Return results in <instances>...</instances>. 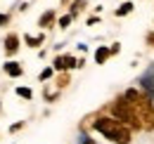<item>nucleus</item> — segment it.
Wrapping results in <instances>:
<instances>
[{"label": "nucleus", "instance_id": "aec40b11", "mask_svg": "<svg viewBox=\"0 0 154 144\" xmlns=\"http://www.w3.org/2000/svg\"><path fill=\"white\" fill-rule=\"evenodd\" d=\"M97 21H100V17H90V19H88V26H95Z\"/></svg>", "mask_w": 154, "mask_h": 144}, {"label": "nucleus", "instance_id": "20e7f679", "mask_svg": "<svg viewBox=\"0 0 154 144\" xmlns=\"http://www.w3.org/2000/svg\"><path fill=\"white\" fill-rule=\"evenodd\" d=\"M76 64H78V59L74 54H57L55 62H52V69L57 73H69L71 69H76Z\"/></svg>", "mask_w": 154, "mask_h": 144}, {"label": "nucleus", "instance_id": "dca6fc26", "mask_svg": "<svg viewBox=\"0 0 154 144\" xmlns=\"http://www.w3.org/2000/svg\"><path fill=\"white\" fill-rule=\"evenodd\" d=\"M7 24H10V14H2L0 12V26H7Z\"/></svg>", "mask_w": 154, "mask_h": 144}, {"label": "nucleus", "instance_id": "9d476101", "mask_svg": "<svg viewBox=\"0 0 154 144\" xmlns=\"http://www.w3.org/2000/svg\"><path fill=\"white\" fill-rule=\"evenodd\" d=\"M131 12H133V2H131V0H128V2H121V5H119V7H116V17H126V14H131Z\"/></svg>", "mask_w": 154, "mask_h": 144}, {"label": "nucleus", "instance_id": "4be33fe9", "mask_svg": "<svg viewBox=\"0 0 154 144\" xmlns=\"http://www.w3.org/2000/svg\"><path fill=\"white\" fill-rule=\"evenodd\" d=\"M69 2H71V0H62V5H69Z\"/></svg>", "mask_w": 154, "mask_h": 144}, {"label": "nucleus", "instance_id": "9b49d317", "mask_svg": "<svg viewBox=\"0 0 154 144\" xmlns=\"http://www.w3.org/2000/svg\"><path fill=\"white\" fill-rule=\"evenodd\" d=\"M55 83H57V90H64V88H66V85L71 83V76H69V73H59Z\"/></svg>", "mask_w": 154, "mask_h": 144}, {"label": "nucleus", "instance_id": "39448f33", "mask_svg": "<svg viewBox=\"0 0 154 144\" xmlns=\"http://www.w3.org/2000/svg\"><path fill=\"white\" fill-rule=\"evenodd\" d=\"M21 43V38L17 36V33H7V38H5V43H2V45H5V54H7V57H14V54L19 52V45Z\"/></svg>", "mask_w": 154, "mask_h": 144}, {"label": "nucleus", "instance_id": "4468645a", "mask_svg": "<svg viewBox=\"0 0 154 144\" xmlns=\"http://www.w3.org/2000/svg\"><path fill=\"white\" fill-rule=\"evenodd\" d=\"M71 21H74V17H71V14H64V17L57 19V26H59V28H69V24H71Z\"/></svg>", "mask_w": 154, "mask_h": 144}, {"label": "nucleus", "instance_id": "423d86ee", "mask_svg": "<svg viewBox=\"0 0 154 144\" xmlns=\"http://www.w3.org/2000/svg\"><path fill=\"white\" fill-rule=\"evenodd\" d=\"M2 71H5V76H10V78H19L21 73H24V66H21L19 62H5Z\"/></svg>", "mask_w": 154, "mask_h": 144}, {"label": "nucleus", "instance_id": "ddd939ff", "mask_svg": "<svg viewBox=\"0 0 154 144\" xmlns=\"http://www.w3.org/2000/svg\"><path fill=\"white\" fill-rule=\"evenodd\" d=\"M17 97H21V99H33V90L31 88H17Z\"/></svg>", "mask_w": 154, "mask_h": 144}, {"label": "nucleus", "instance_id": "7ed1b4c3", "mask_svg": "<svg viewBox=\"0 0 154 144\" xmlns=\"http://www.w3.org/2000/svg\"><path fill=\"white\" fill-rule=\"evenodd\" d=\"M107 111H109V116H114L116 121H121L123 125H128L133 132H140V130H142V125H140V121H137V116H135L133 106L128 104V99H126L123 94H119L114 102L107 106Z\"/></svg>", "mask_w": 154, "mask_h": 144}, {"label": "nucleus", "instance_id": "412c9836", "mask_svg": "<svg viewBox=\"0 0 154 144\" xmlns=\"http://www.w3.org/2000/svg\"><path fill=\"white\" fill-rule=\"evenodd\" d=\"M83 144H95V142H93V140H88V137H85V142H83Z\"/></svg>", "mask_w": 154, "mask_h": 144}, {"label": "nucleus", "instance_id": "f3484780", "mask_svg": "<svg viewBox=\"0 0 154 144\" xmlns=\"http://www.w3.org/2000/svg\"><path fill=\"white\" fill-rule=\"evenodd\" d=\"M119 50H121V45H119V43H114V45L109 47V52H112V57H114V54H119Z\"/></svg>", "mask_w": 154, "mask_h": 144}, {"label": "nucleus", "instance_id": "f03ea898", "mask_svg": "<svg viewBox=\"0 0 154 144\" xmlns=\"http://www.w3.org/2000/svg\"><path fill=\"white\" fill-rule=\"evenodd\" d=\"M93 130L100 132L112 144H131V140H133V130L123 125L121 121H116L114 116H97L93 121Z\"/></svg>", "mask_w": 154, "mask_h": 144}, {"label": "nucleus", "instance_id": "f257e3e1", "mask_svg": "<svg viewBox=\"0 0 154 144\" xmlns=\"http://www.w3.org/2000/svg\"><path fill=\"white\" fill-rule=\"evenodd\" d=\"M123 97L133 106L135 116H137V121L142 125V132H152L154 130V102H152V97L145 90H140V88H128L123 92Z\"/></svg>", "mask_w": 154, "mask_h": 144}, {"label": "nucleus", "instance_id": "1a4fd4ad", "mask_svg": "<svg viewBox=\"0 0 154 144\" xmlns=\"http://www.w3.org/2000/svg\"><path fill=\"white\" fill-rule=\"evenodd\" d=\"M24 43H26V47H40V45L45 43V36H43V33H38V36H26Z\"/></svg>", "mask_w": 154, "mask_h": 144}, {"label": "nucleus", "instance_id": "f8f14e48", "mask_svg": "<svg viewBox=\"0 0 154 144\" xmlns=\"http://www.w3.org/2000/svg\"><path fill=\"white\" fill-rule=\"evenodd\" d=\"M83 7H85V0H71V7H69V14H71V17H76V14L81 12V10H83Z\"/></svg>", "mask_w": 154, "mask_h": 144}, {"label": "nucleus", "instance_id": "2eb2a0df", "mask_svg": "<svg viewBox=\"0 0 154 144\" xmlns=\"http://www.w3.org/2000/svg\"><path fill=\"white\" fill-rule=\"evenodd\" d=\"M52 73H55V69H52V66H48V69H43V71L38 73V78L43 80V83H45L48 78H52Z\"/></svg>", "mask_w": 154, "mask_h": 144}, {"label": "nucleus", "instance_id": "a211bd4d", "mask_svg": "<svg viewBox=\"0 0 154 144\" xmlns=\"http://www.w3.org/2000/svg\"><path fill=\"white\" fill-rule=\"evenodd\" d=\"M21 128H24V123H14V125H12V128H10V132H19V130H21Z\"/></svg>", "mask_w": 154, "mask_h": 144}, {"label": "nucleus", "instance_id": "0eeeda50", "mask_svg": "<svg viewBox=\"0 0 154 144\" xmlns=\"http://www.w3.org/2000/svg\"><path fill=\"white\" fill-rule=\"evenodd\" d=\"M55 24H57V14H55L52 10L43 12V14H40V19H38V26H40V28H52Z\"/></svg>", "mask_w": 154, "mask_h": 144}, {"label": "nucleus", "instance_id": "6ab92c4d", "mask_svg": "<svg viewBox=\"0 0 154 144\" xmlns=\"http://www.w3.org/2000/svg\"><path fill=\"white\" fill-rule=\"evenodd\" d=\"M147 45H152V47H154V31H152V33H147Z\"/></svg>", "mask_w": 154, "mask_h": 144}, {"label": "nucleus", "instance_id": "6e6552de", "mask_svg": "<svg viewBox=\"0 0 154 144\" xmlns=\"http://www.w3.org/2000/svg\"><path fill=\"white\" fill-rule=\"evenodd\" d=\"M109 57H112L109 47H107V45H100V47L95 50V64H104V62H107Z\"/></svg>", "mask_w": 154, "mask_h": 144}]
</instances>
